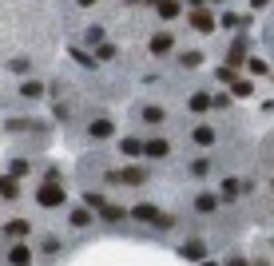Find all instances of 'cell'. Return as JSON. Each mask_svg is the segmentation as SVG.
<instances>
[{
	"label": "cell",
	"mask_w": 274,
	"mask_h": 266,
	"mask_svg": "<svg viewBox=\"0 0 274 266\" xmlns=\"http://www.w3.org/2000/svg\"><path fill=\"white\" fill-rule=\"evenodd\" d=\"M191 24H195L199 32H211V28H214V20H211V12H203V8H195V12H191Z\"/></svg>",
	"instance_id": "7"
},
{
	"label": "cell",
	"mask_w": 274,
	"mask_h": 266,
	"mask_svg": "<svg viewBox=\"0 0 274 266\" xmlns=\"http://www.w3.org/2000/svg\"><path fill=\"white\" fill-rule=\"evenodd\" d=\"M214 4H223V0H214Z\"/></svg>",
	"instance_id": "31"
},
{
	"label": "cell",
	"mask_w": 274,
	"mask_h": 266,
	"mask_svg": "<svg viewBox=\"0 0 274 266\" xmlns=\"http://www.w3.org/2000/svg\"><path fill=\"white\" fill-rule=\"evenodd\" d=\"M163 119H167L163 107H143V123H163Z\"/></svg>",
	"instance_id": "16"
},
{
	"label": "cell",
	"mask_w": 274,
	"mask_h": 266,
	"mask_svg": "<svg viewBox=\"0 0 274 266\" xmlns=\"http://www.w3.org/2000/svg\"><path fill=\"white\" fill-rule=\"evenodd\" d=\"M120 151L135 159V155H143V143H139V139H123V143H120Z\"/></svg>",
	"instance_id": "18"
},
{
	"label": "cell",
	"mask_w": 274,
	"mask_h": 266,
	"mask_svg": "<svg viewBox=\"0 0 274 266\" xmlns=\"http://www.w3.org/2000/svg\"><path fill=\"white\" fill-rule=\"evenodd\" d=\"M214 207H219V199H214V195H199V199H195V211H203V215H211Z\"/></svg>",
	"instance_id": "14"
},
{
	"label": "cell",
	"mask_w": 274,
	"mask_h": 266,
	"mask_svg": "<svg viewBox=\"0 0 274 266\" xmlns=\"http://www.w3.org/2000/svg\"><path fill=\"white\" fill-rule=\"evenodd\" d=\"M123 215H127V211H123V207H107V203H104V207H100V219H104V222H120Z\"/></svg>",
	"instance_id": "12"
},
{
	"label": "cell",
	"mask_w": 274,
	"mask_h": 266,
	"mask_svg": "<svg viewBox=\"0 0 274 266\" xmlns=\"http://www.w3.org/2000/svg\"><path fill=\"white\" fill-rule=\"evenodd\" d=\"M36 203H40V207H60V203H64V187L56 183V179L44 183V187L36 191Z\"/></svg>",
	"instance_id": "2"
},
{
	"label": "cell",
	"mask_w": 274,
	"mask_h": 266,
	"mask_svg": "<svg viewBox=\"0 0 274 266\" xmlns=\"http://www.w3.org/2000/svg\"><path fill=\"white\" fill-rule=\"evenodd\" d=\"M127 215H131L135 222H151V226H171V222H175L171 215H163V211L151 207V203H139V207H131Z\"/></svg>",
	"instance_id": "1"
},
{
	"label": "cell",
	"mask_w": 274,
	"mask_h": 266,
	"mask_svg": "<svg viewBox=\"0 0 274 266\" xmlns=\"http://www.w3.org/2000/svg\"><path fill=\"white\" fill-rule=\"evenodd\" d=\"M183 64H187V68H199V64H203V56H199V52H187V56H183Z\"/></svg>",
	"instance_id": "23"
},
{
	"label": "cell",
	"mask_w": 274,
	"mask_h": 266,
	"mask_svg": "<svg viewBox=\"0 0 274 266\" xmlns=\"http://www.w3.org/2000/svg\"><path fill=\"white\" fill-rule=\"evenodd\" d=\"M234 195H239V179H227V183H223V199H234Z\"/></svg>",
	"instance_id": "21"
},
{
	"label": "cell",
	"mask_w": 274,
	"mask_h": 266,
	"mask_svg": "<svg viewBox=\"0 0 274 266\" xmlns=\"http://www.w3.org/2000/svg\"><path fill=\"white\" fill-rule=\"evenodd\" d=\"M171 48H175V40H171L167 32H159V36H151V52H155V56H163V52H171Z\"/></svg>",
	"instance_id": "6"
},
{
	"label": "cell",
	"mask_w": 274,
	"mask_h": 266,
	"mask_svg": "<svg viewBox=\"0 0 274 266\" xmlns=\"http://www.w3.org/2000/svg\"><path fill=\"white\" fill-rule=\"evenodd\" d=\"M100 60H115V48H111V44H100Z\"/></svg>",
	"instance_id": "26"
},
{
	"label": "cell",
	"mask_w": 274,
	"mask_h": 266,
	"mask_svg": "<svg viewBox=\"0 0 274 266\" xmlns=\"http://www.w3.org/2000/svg\"><path fill=\"white\" fill-rule=\"evenodd\" d=\"M8 262H12V266H28L32 262V251H28V246H12V251H8Z\"/></svg>",
	"instance_id": "8"
},
{
	"label": "cell",
	"mask_w": 274,
	"mask_h": 266,
	"mask_svg": "<svg viewBox=\"0 0 274 266\" xmlns=\"http://www.w3.org/2000/svg\"><path fill=\"white\" fill-rule=\"evenodd\" d=\"M80 4H84V8H88V4H95V0H80Z\"/></svg>",
	"instance_id": "30"
},
{
	"label": "cell",
	"mask_w": 274,
	"mask_h": 266,
	"mask_svg": "<svg viewBox=\"0 0 274 266\" xmlns=\"http://www.w3.org/2000/svg\"><path fill=\"white\" fill-rule=\"evenodd\" d=\"M227 266H246V262H243V258H230V262H227Z\"/></svg>",
	"instance_id": "27"
},
{
	"label": "cell",
	"mask_w": 274,
	"mask_h": 266,
	"mask_svg": "<svg viewBox=\"0 0 274 266\" xmlns=\"http://www.w3.org/2000/svg\"><path fill=\"white\" fill-rule=\"evenodd\" d=\"M40 251H44V254H56V251H60V242H56V238H44V246H40Z\"/></svg>",
	"instance_id": "25"
},
{
	"label": "cell",
	"mask_w": 274,
	"mask_h": 266,
	"mask_svg": "<svg viewBox=\"0 0 274 266\" xmlns=\"http://www.w3.org/2000/svg\"><path fill=\"white\" fill-rule=\"evenodd\" d=\"M250 4H255V8H262V4H266V0H250Z\"/></svg>",
	"instance_id": "29"
},
{
	"label": "cell",
	"mask_w": 274,
	"mask_h": 266,
	"mask_svg": "<svg viewBox=\"0 0 274 266\" xmlns=\"http://www.w3.org/2000/svg\"><path fill=\"white\" fill-rule=\"evenodd\" d=\"M20 187H16V179H0V199H16Z\"/></svg>",
	"instance_id": "17"
},
{
	"label": "cell",
	"mask_w": 274,
	"mask_h": 266,
	"mask_svg": "<svg viewBox=\"0 0 274 266\" xmlns=\"http://www.w3.org/2000/svg\"><path fill=\"white\" fill-rule=\"evenodd\" d=\"M187 4H191V8H203V0H187Z\"/></svg>",
	"instance_id": "28"
},
{
	"label": "cell",
	"mask_w": 274,
	"mask_h": 266,
	"mask_svg": "<svg viewBox=\"0 0 274 266\" xmlns=\"http://www.w3.org/2000/svg\"><path fill=\"white\" fill-rule=\"evenodd\" d=\"M183 258H191V262H203V258H207V246H203V242H187V246H183Z\"/></svg>",
	"instance_id": "9"
},
{
	"label": "cell",
	"mask_w": 274,
	"mask_h": 266,
	"mask_svg": "<svg viewBox=\"0 0 274 266\" xmlns=\"http://www.w3.org/2000/svg\"><path fill=\"white\" fill-rule=\"evenodd\" d=\"M155 8H159L163 16H175L179 12V0H155Z\"/></svg>",
	"instance_id": "20"
},
{
	"label": "cell",
	"mask_w": 274,
	"mask_h": 266,
	"mask_svg": "<svg viewBox=\"0 0 274 266\" xmlns=\"http://www.w3.org/2000/svg\"><path fill=\"white\" fill-rule=\"evenodd\" d=\"M20 96H24V100H40V96H44V84H40V80H24V84H20Z\"/></svg>",
	"instance_id": "4"
},
{
	"label": "cell",
	"mask_w": 274,
	"mask_h": 266,
	"mask_svg": "<svg viewBox=\"0 0 274 266\" xmlns=\"http://www.w3.org/2000/svg\"><path fill=\"white\" fill-rule=\"evenodd\" d=\"M120 183H127V187H139V183H143V171H139V167H127V171H120Z\"/></svg>",
	"instance_id": "10"
},
{
	"label": "cell",
	"mask_w": 274,
	"mask_h": 266,
	"mask_svg": "<svg viewBox=\"0 0 274 266\" xmlns=\"http://www.w3.org/2000/svg\"><path fill=\"white\" fill-rule=\"evenodd\" d=\"M88 131L95 135V139H107V135H111V119H95V123H91Z\"/></svg>",
	"instance_id": "13"
},
{
	"label": "cell",
	"mask_w": 274,
	"mask_h": 266,
	"mask_svg": "<svg viewBox=\"0 0 274 266\" xmlns=\"http://www.w3.org/2000/svg\"><path fill=\"white\" fill-rule=\"evenodd\" d=\"M191 139H195L199 147H211V143H214V131H211V127H207V123H199L195 131H191Z\"/></svg>",
	"instance_id": "5"
},
{
	"label": "cell",
	"mask_w": 274,
	"mask_h": 266,
	"mask_svg": "<svg viewBox=\"0 0 274 266\" xmlns=\"http://www.w3.org/2000/svg\"><path fill=\"white\" fill-rule=\"evenodd\" d=\"M88 222H91V211L88 207H76V211H72V226H88Z\"/></svg>",
	"instance_id": "19"
},
{
	"label": "cell",
	"mask_w": 274,
	"mask_h": 266,
	"mask_svg": "<svg viewBox=\"0 0 274 266\" xmlns=\"http://www.w3.org/2000/svg\"><path fill=\"white\" fill-rule=\"evenodd\" d=\"M88 207H104V195H100V191H88Z\"/></svg>",
	"instance_id": "24"
},
{
	"label": "cell",
	"mask_w": 274,
	"mask_h": 266,
	"mask_svg": "<svg viewBox=\"0 0 274 266\" xmlns=\"http://www.w3.org/2000/svg\"><path fill=\"white\" fill-rule=\"evenodd\" d=\"M207 107H211V96L207 91H195L191 96V111H207Z\"/></svg>",
	"instance_id": "15"
},
{
	"label": "cell",
	"mask_w": 274,
	"mask_h": 266,
	"mask_svg": "<svg viewBox=\"0 0 274 266\" xmlns=\"http://www.w3.org/2000/svg\"><path fill=\"white\" fill-rule=\"evenodd\" d=\"M4 235H8V238H24V235H28V222H24V219H12L8 226H4Z\"/></svg>",
	"instance_id": "11"
},
{
	"label": "cell",
	"mask_w": 274,
	"mask_h": 266,
	"mask_svg": "<svg viewBox=\"0 0 274 266\" xmlns=\"http://www.w3.org/2000/svg\"><path fill=\"white\" fill-rule=\"evenodd\" d=\"M143 155H147V159H167L171 143H167V139H151V143H143Z\"/></svg>",
	"instance_id": "3"
},
{
	"label": "cell",
	"mask_w": 274,
	"mask_h": 266,
	"mask_svg": "<svg viewBox=\"0 0 274 266\" xmlns=\"http://www.w3.org/2000/svg\"><path fill=\"white\" fill-rule=\"evenodd\" d=\"M230 84H234V96H250V91H255L246 80H230Z\"/></svg>",
	"instance_id": "22"
}]
</instances>
